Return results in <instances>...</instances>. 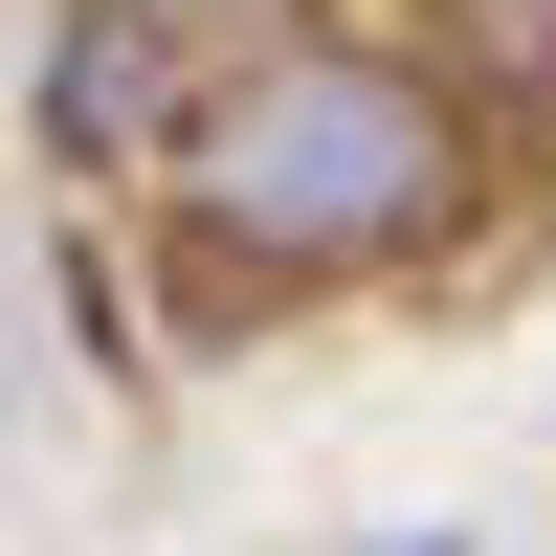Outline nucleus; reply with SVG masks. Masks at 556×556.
Here are the masks:
<instances>
[{
	"label": "nucleus",
	"mask_w": 556,
	"mask_h": 556,
	"mask_svg": "<svg viewBox=\"0 0 556 556\" xmlns=\"http://www.w3.org/2000/svg\"><path fill=\"white\" fill-rule=\"evenodd\" d=\"M490 223H513V156H490V112L445 89V45L379 23V0H334V23H290V45H223V67L178 89V156L134 178V245H156V290L201 312V334L312 312V290H424Z\"/></svg>",
	"instance_id": "nucleus-1"
},
{
	"label": "nucleus",
	"mask_w": 556,
	"mask_h": 556,
	"mask_svg": "<svg viewBox=\"0 0 556 556\" xmlns=\"http://www.w3.org/2000/svg\"><path fill=\"white\" fill-rule=\"evenodd\" d=\"M178 89H201V67H178L156 23H112V0H45L23 112H45V156H67V178H112V201H134V178L178 156Z\"/></svg>",
	"instance_id": "nucleus-2"
},
{
	"label": "nucleus",
	"mask_w": 556,
	"mask_h": 556,
	"mask_svg": "<svg viewBox=\"0 0 556 556\" xmlns=\"http://www.w3.org/2000/svg\"><path fill=\"white\" fill-rule=\"evenodd\" d=\"M424 45L490 112V156H556V0H424Z\"/></svg>",
	"instance_id": "nucleus-3"
},
{
	"label": "nucleus",
	"mask_w": 556,
	"mask_h": 556,
	"mask_svg": "<svg viewBox=\"0 0 556 556\" xmlns=\"http://www.w3.org/2000/svg\"><path fill=\"white\" fill-rule=\"evenodd\" d=\"M112 23H156L178 67H223V45H290V23H334V0H112Z\"/></svg>",
	"instance_id": "nucleus-4"
},
{
	"label": "nucleus",
	"mask_w": 556,
	"mask_h": 556,
	"mask_svg": "<svg viewBox=\"0 0 556 556\" xmlns=\"http://www.w3.org/2000/svg\"><path fill=\"white\" fill-rule=\"evenodd\" d=\"M379 556H468V534H379Z\"/></svg>",
	"instance_id": "nucleus-5"
}]
</instances>
